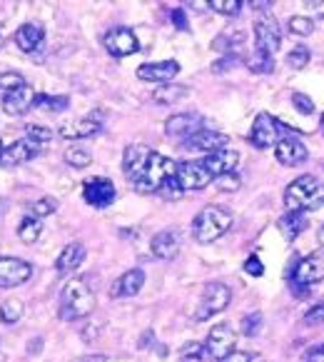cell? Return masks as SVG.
<instances>
[{
	"label": "cell",
	"mask_w": 324,
	"mask_h": 362,
	"mask_svg": "<svg viewBox=\"0 0 324 362\" xmlns=\"http://www.w3.org/2000/svg\"><path fill=\"white\" fill-rule=\"evenodd\" d=\"M175 160L155 153L148 145H128L125 148L123 173L133 185V190L140 192V195L160 192V187L165 185L170 177H175Z\"/></svg>",
	"instance_id": "obj_1"
},
{
	"label": "cell",
	"mask_w": 324,
	"mask_h": 362,
	"mask_svg": "<svg viewBox=\"0 0 324 362\" xmlns=\"http://www.w3.org/2000/svg\"><path fill=\"white\" fill-rule=\"evenodd\" d=\"M95 310V293L88 285V280L83 277H73L63 285L60 290V303H58V315L65 322L73 320H83Z\"/></svg>",
	"instance_id": "obj_2"
},
{
	"label": "cell",
	"mask_w": 324,
	"mask_h": 362,
	"mask_svg": "<svg viewBox=\"0 0 324 362\" xmlns=\"http://www.w3.org/2000/svg\"><path fill=\"white\" fill-rule=\"evenodd\" d=\"M284 205L289 213H312L324 208V182L317 175H299L284 190Z\"/></svg>",
	"instance_id": "obj_3"
},
{
	"label": "cell",
	"mask_w": 324,
	"mask_h": 362,
	"mask_svg": "<svg viewBox=\"0 0 324 362\" xmlns=\"http://www.w3.org/2000/svg\"><path fill=\"white\" fill-rule=\"evenodd\" d=\"M234 218L229 210L220 208V205H205L200 213L192 220V238L200 243V245H210L215 240H220L222 235L229 233Z\"/></svg>",
	"instance_id": "obj_4"
},
{
	"label": "cell",
	"mask_w": 324,
	"mask_h": 362,
	"mask_svg": "<svg viewBox=\"0 0 324 362\" xmlns=\"http://www.w3.org/2000/svg\"><path fill=\"white\" fill-rule=\"evenodd\" d=\"M229 303H232V290H229L227 285L224 283H208L205 285V290H202L200 303H197L195 320L197 322H205V320L224 313Z\"/></svg>",
	"instance_id": "obj_5"
},
{
	"label": "cell",
	"mask_w": 324,
	"mask_h": 362,
	"mask_svg": "<svg viewBox=\"0 0 324 362\" xmlns=\"http://www.w3.org/2000/svg\"><path fill=\"white\" fill-rule=\"evenodd\" d=\"M202 347H205V355H210L215 362H222L224 357L237 350V332L227 322H220L208 332V340L202 342Z\"/></svg>",
	"instance_id": "obj_6"
},
{
	"label": "cell",
	"mask_w": 324,
	"mask_h": 362,
	"mask_svg": "<svg viewBox=\"0 0 324 362\" xmlns=\"http://www.w3.org/2000/svg\"><path fill=\"white\" fill-rule=\"evenodd\" d=\"M215 177L205 170L200 160H187V163H177L175 168V182L182 192H190V190H205V187L212 182Z\"/></svg>",
	"instance_id": "obj_7"
},
{
	"label": "cell",
	"mask_w": 324,
	"mask_h": 362,
	"mask_svg": "<svg viewBox=\"0 0 324 362\" xmlns=\"http://www.w3.org/2000/svg\"><path fill=\"white\" fill-rule=\"evenodd\" d=\"M324 280V252L314 250L309 255H304L302 260H297L292 270V283L302 285V288H312V285Z\"/></svg>",
	"instance_id": "obj_8"
},
{
	"label": "cell",
	"mask_w": 324,
	"mask_h": 362,
	"mask_svg": "<svg viewBox=\"0 0 324 362\" xmlns=\"http://www.w3.org/2000/svg\"><path fill=\"white\" fill-rule=\"evenodd\" d=\"M255 43H257V50L260 53H267V55H275L282 45V30H280V23L265 13L255 21Z\"/></svg>",
	"instance_id": "obj_9"
},
{
	"label": "cell",
	"mask_w": 324,
	"mask_h": 362,
	"mask_svg": "<svg viewBox=\"0 0 324 362\" xmlns=\"http://www.w3.org/2000/svg\"><path fill=\"white\" fill-rule=\"evenodd\" d=\"M32 277V265L23 257H0V290L20 288Z\"/></svg>",
	"instance_id": "obj_10"
},
{
	"label": "cell",
	"mask_w": 324,
	"mask_h": 362,
	"mask_svg": "<svg viewBox=\"0 0 324 362\" xmlns=\"http://www.w3.org/2000/svg\"><path fill=\"white\" fill-rule=\"evenodd\" d=\"M105 43V50L112 55V58H128V55H135L140 50V40L130 28H112V30L105 33L102 37Z\"/></svg>",
	"instance_id": "obj_11"
},
{
	"label": "cell",
	"mask_w": 324,
	"mask_h": 362,
	"mask_svg": "<svg viewBox=\"0 0 324 362\" xmlns=\"http://www.w3.org/2000/svg\"><path fill=\"white\" fill-rule=\"evenodd\" d=\"M280 130H282V125L277 123L270 112H260V115L255 117V123H252L250 143L260 150L272 148V145L280 143Z\"/></svg>",
	"instance_id": "obj_12"
},
{
	"label": "cell",
	"mask_w": 324,
	"mask_h": 362,
	"mask_svg": "<svg viewBox=\"0 0 324 362\" xmlns=\"http://www.w3.org/2000/svg\"><path fill=\"white\" fill-rule=\"evenodd\" d=\"M115 195H117L115 182L110 177H88L83 182V197H85V203L92 205V208H107V205H112Z\"/></svg>",
	"instance_id": "obj_13"
},
{
	"label": "cell",
	"mask_w": 324,
	"mask_h": 362,
	"mask_svg": "<svg viewBox=\"0 0 324 362\" xmlns=\"http://www.w3.org/2000/svg\"><path fill=\"white\" fill-rule=\"evenodd\" d=\"M37 153H40V145H37L35 140H30V138L16 140V143L3 148V153H0V165L18 168V165H23V163H30Z\"/></svg>",
	"instance_id": "obj_14"
},
{
	"label": "cell",
	"mask_w": 324,
	"mask_h": 362,
	"mask_svg": "<svg viewBox=\"0 0 324 362\" xmlns=\"http://www.w3.org/2000/svg\"><path fill=\"white\" fill-rule=\"evenodd\" d=\"M187 150H195V153H217V150L227 148L229 145V138L224 133H217V130H197L195 135H190V138L185 140Z\"/></svg>",
	"instance_id": "obj_15"
},
{
	"label": "cell",
	"mask_w": 324,
	"mask_h": 362,
	"mask_svg": "<svg viewBox=\"0 0 324 362\" xmlns=\"http://www.w3.org/2000/svg\"><path fill=\"white\" fill-rule=\"evenodd\" d=\"M180 73V63L177 60H160V63H145L138 68V78L145 83H160L167 86L172 78H177Z\"/></svg>",
	"instance_id": "obj_16"
},
{
	"label": "cell",
	"mask_w": 324,
	"mask_h": 362,
	"mask_svg": "<svg viewBox=\"0 0 324 362\" xmlns=\"http://www.w3.org/2000/svg\"><path fill=\"white\" fill-rule=\"evenodd\" d=\"M202 165H205V170L210 173L212 177H220V175H227V173H234V168H237L239 163V153L234 148H222L217 150V153H210L205 160H200Z\"/></svg>",
	"instance_id": "obj_17"
},
{
	"label": "cell",
	"mask_w": 324,
	"mask_h": 362,
	"mask_svg": "<svg viewBox=\"0 0 324 362\" xmlns=\"http://www.w3.org/2000/svg\"><path fill=\"white\" fill-rule=\"evenodd\" d=\"M197 130H202V117L197 112H177V115H170L165 120V133L170 138L187 140Z\"/></svg>",
	"instance_id": "obj_18"
},
{
	"label": "cell",
	"mask_w": 324,
	"mask_h": 362,
	"mask_svg": "<svg viewBox=\"0 0 324 362\" xmlns=\"http://www.w3.org/2000/svg\"><path fill=\"white\" fill-rule=\"evenodd\" d=\"M180 233L177 230H162V233H157L152 240H150V252H152L157 260H175L177 252H180Z\"/></svg>",
	"instance_id": "obj_19"
},
{
	"label": "cell",
	"mask_w": 324,
	"mask_h": 362,
	"mask_svg": "<svg viewBox=\"0 0 324 362\" xmlns=\"http://www.w3.org/2000/svg\"><path fill=\"white\" fill-rule=\"evenodd\" d=\"M275 155L282 165L287 168H297L307 160V145L299 138H280V143L275 145Z\"/></svg>",
	"instance_id": "obj_20"
},
{
	"label": "cell",
	"mask_w": 324,
	"mask_h": 362,
	"mask_svg": "<svg viewBox=\"0 0 324 362\" xmlns=\"http://www.w3.org/2000/svg\"><path fill=\"white\" fill-rule=\"evenodd\" d=\"M35 105V90H32L30 86H20L16 88V90H8L3 93V110L8 112V115H25L30 107Z\"/></svg>",
	"instance_id": "obj_21"
},
{
	"label": "cell",
	"mask_w": 324,
	"mask_h": 362,
	"mask_svg": "<svg viewBox=\"0 0 324 362\" xmlns=\"http://www.w3.org/2000/svg\"><path fill=\"white\" fill-rule=\"evenodd\" d=\"M102 130V120L97 115H88V117H80V120H73V123H65L60 128V138L65 140H85L92 138Z\"/></svg>",
	"instance_id": "obj_22"
},
{
	"label": "cell",
	"mask_w": 324,
	"mask_h": 362,
	"mask_svg": "<svg viewBox=\"0 0 324 362\" xmlns=\"http://www.w3.org/2000/svg\"><path fill=\"white\" fill-rule=\"evenodd\" d=\"M143 285H145V272L140 267H133V270L123 272L115 280V285L110 288V298H135L143 290Z\"/></svg>",
	"instance_id": "obj_23"
},
{
	"label": "cell",
	"mask_w": 324,
	"mask_h": 362,
	"mask_svg": "<svg viewBox=\"0 0 324 362\" xmlns=\"http://www.w3.org/2000/svg\"><path fill=\"white\" fill-rule=\"evenodd\" d=\"M45 43V28L40 23H25L16 30V45L23 53H35Z\"/></svg>",
	"instance_id": "obj_24"
},
{
	"label": "cell",
	"mask_w": 324,
	"mask_h": 362,
	"mask_svg": "<svg viewBox=\"0 0 324 362\" xmlns=\"http://www.w3.org/2000/svg\"><path fill=\"white\" fill-rule=\"evenodd\" d=\"M83 260H85V245L75 240V243H68L63 247V252L55 260V270H58V275H70L83 265Z\"/></svg>",
	"instance_id": "obj_25"
},
{
	"label": "cell",
	"mask_w": 324,
	"mask_h": 362,
	"mask_svg": "<svg viewBox=\"0 0 324 362\" xmlns=\"http://www.w3.org/2000/svg\"><path fill=\"white\" fill-rule=\"evenodd\" d=\"M307 225H309V220H307V215L304 213H284L280 220H277V228H280V233L284 235V240H297L299 235L307 230Z\"/></svg>",
	"instance_id": "obj_26"
},
{
	"label": "cell",
	"mask_w": 324,
	"mask_h": 362,
	"mask_svg": "<svg viewBox=\"0 0 324 362\" xmlns=\"http://www.w3.org/2000/svg\"><path fill=\"white\" fill-rule=\"evenodd\" d=\"M187 88L185 86H175V83H167V86H157L152 90V100L157 103V105H172V103L182 100V98L187 95Z\"/></svg>",
	"instance_id": "obj_27"
},
{
	"label": "cell",
	"mask_w": 324,
	"mask_h": 362,
	"mask_svg": "<svg viewBox=\"0 0 324 362\" xmlns=\"http://www.w3.org/2000/svg\"><path fill=\"white\" fill-rule=\"evenodd\" d=\"M23 313H25L23 300H18V298L3 300V305H0V322H6V325H16V322H20Z\"/></svg>",
	"instance_id": "obj_28"
},
{
	"label": "cell",
	"mask_w": 324,
	"mask_h": 362,
	"mask_svg": "<svg viewBox=\"0 0 324 362\" xmlns=\"http://www.w3.org/2000/svg\"><path fill=\"white\" fill-rule=\"evenodd\" d=\"M37 110L45 112H63L70 107V98L68 95H35V105Z\"/></svg>",
	"instance_id": "obj_29"
},
{
	"label": "cell",
	"mask_w": 324,
	"mask_h": 362,
	"mask_svg": "<svg viewBox=\"0 0 324 362\" xmlns=\"http://www.w3.org/2000/svg\"><path fill=\"white\" fill-rule=\"evenodd\" d=\"M40 233H43V223L37 218H32V215L23 218L20 225H18V238H20L23 243H35V240L40 238Z\"/></svg>",
	"instance_id": "obj_30"
},
{
	"label": "cell",
	"mask_w": 324,
	"mask_h": 362,
	"mask_svg": "<svg viewBox=\"0 0 324 362\" xmlns=\"http://www.w3.org/2000/svg\"><path fill=\"white\" fill-rule=\"evenodd\" d=\"M65 163L73 168H88L92 163V155L88 153L85 148H80V145H70L68 150H65Z\"/></svg>",
	"instance_id": "obj_31"
},
{
	"label": "cell",
	"mask_w": 324,
	"mask_h": 362,
	"mask_svg": "<svg viewBox=\"0 0 324 362\" xmlns=\"http://www.w3.org/2000/svg\"><path fill=\"white\" fill-rule=\"evenodd\" d=\"M247 68H250L252 73H272V70H275V58L255 50V53L247 58Z\"/></svg>",
	"instance_id": "obj_32"
},
{
	"label": "cell",
	"mask_w": 324,
	"mask_h": 362,
	"mask_svg": "<svg viewBox=\"0 0 324 362\" xmlns=\"http://www.w3.org/2000/svg\"><path fill=\"white\" fill-rule=\"evenodd\" d=\"M287 28H289V33H294V35L307 37L314 33V21L312 18H304V16H292L287 23Z\"/></svg>",
	"instance_id": "obj_33"
},
{
	"label": "cell",
	"mask_w": 324,
	"mask_h": 362,
	"mask_svg": "<svg viewBox=\"0 0 324 362\" xmlns=\"http://www.w3.org/2000/svg\"><path fill=\"white\" fill-rule=\"evenodd\" d=\"M208 6L220 16H237L242 11V0H210Z\"/></svg>",
	"instance_id": "obj_34"
},
{
	"label": "cell",
	"mask_w": 324,
	"mask_h": 362,
	"mask_svg": "<svg viewBox=\"0 0 324 362\" xmlns=\"http://www.w3.org/2000/svg\"><path fill=\"white\" fill-rule=\"evenodd\" d=\"M55 210H58V200H55V197H40V200H35V203L30 205L32 218H37V220L55 213Z\"/></svg>",
	"instance_id": "obj_35"
},
{
	"label": "cell",
	"mask_w": 324,
	"mask_h": 362,
	"mask_svg": "<svg viewBox=\"0 0 324 362\" xmlns=\"http://www.w3.org/2000/svg\"><path fill=\"white\" fill-rule=\"evenodd\" d=\"M239 330H242V335L247 337H255L257 332L262 330V313H250L242 317V322H239Z\"/></svg>",
	"instance_id": "obj_36"
},
{
	"label": "cell",
	"mask_w": 324,
	"mask_h": 362,
	"mask_svg": "<svg viewBox=\"0 0 324 362\" xmlns=\"http://www.w3.org/2000/svg\"><path fill=\"white\" fill-rule=\"evenodd\" d=\"M309 50H307V45H297V48H292L289 50V55H287V65L289 68H294V70H302L304 65L309 63Z\"/></svg>",
	"instance_id": "obj_37"
},
{
	"label": "cell",
	"mask_w": 324,
	"mask_h": 362,
	"mask_svg": "<svg viewBox=\"0 0 324 362\" xmlns=\"http://www.w3.org/2000/svg\"><path fill=\"white\" fill-rule=\"evenodd\" d=\"M205 360V347L202 342H190L180 350V362H202Z\"/></svg>",
	"instance_id": "obj_38"
},
{
	"label": "cell",
	"mask_w": 324,
	"mask_h": 362,
	"mask_svg": "<svg viewBox=\"0 0 324 362\" xmlns=\"http://www.w3.org/2000/svg\"><path fill=\"white\" fill-rule=\"evenodd\" d=\"M324 322V300L322 303H317V305H312V308L304 313V317H302V325H307V327H314V325H322Z\"/></svg>",
	"instance_id": "obj_39"
},
{
	"label": "cell",
	"mask_w": 324,
	"mask_h": 362,
	"mask_svg": "<svg viewBox=\"0 0 324 362\" xmlns=\"http://www.w3.org/2000/svg\"><path fill=\"white\" fill-rule=\"evenodd\" d=\"M25 86V78L20 73H3L0 75V93L16 90V88Z\"/></svg>",
	"instance_id": "obj_40"
},
{
	"label": "cell",
	"mask_w": 324,
	"mask_h": 362,
	"mask_svg": "<svg viewBox=\"0 0 324 362\" xmlns=\"http://www.w3.org/2000/svg\"><path fill=\"white\" fill-rule=\"evenodd\" d=\"M28 135H30V140H35L37 145H43V143H50L55 133L50 128H43V125H28Z\"/></svg>",
	"instance_id": "obj_41"
},
{
	"label": "cell",
	"mask_w": 324,
	"mask_h": 362,
	"mask_svg": "<svg viewBox=\"0 0 324 362\" xmlns=\"http://www.w3.org/2000/svg\"><path fill=\"white\" fill-rule=\"evenodd\" d=\"M217 180V190H222V192H234V190H239V175H234V173H227V175H220V177H215Z\"/></svg>",
	"instance_id": "obj_42"
},
{
	"label": "cell",
	"mask_w": 324,
	"mask_h": 362,
	"mask_svg": "<svg viewBox=\"0 0 324 362\" xmlns=\"http://www.w3.org/2000/svg\"><path fill=\"white\" fill-rule=\"evenodd\" d=\"M292 103H294V107H297L299 112H304V115H312V112H314V103L309 100V98L304 95V93H294Z\"/></svg>",
	"instance_id": "obj_43"
},
{
	"label": "cell",
	"mask_w": 324,
	"mask_h": 362,
	"mask_svg": "<svg viewBox=\"0 0 324 362\" xmlns=\"http://www.w3.org/2000/svg\"><path fill=\"white\" fill-rule=\"evenodd\" d=\"M245 272H247V275H252V277H262V275H265V265H262V260L257 255H250L245 260Z\"/></svg>",
	"instance_id": "obj_44"
},
{
	"label": "cell",
	"mask_w": 324,
	"mask_h": 362,
	"mask_svg": "<svg viewBox=\"0 0 324 362\" xmlns=\"http://www.w3.org/2000/svg\"><path fill=\"white\" fill-rule=\"evenodd\" d=\"M222 362H260V355H255V352H245V350H234L232 355H227Z\"/></svg>",
	"instance_id": "obj_45"
},
{
	"label": "cell",
	"mask_w": 324,
	"mask_h": 362,
	"mask_svg": "<svg viewBox=\"0 0 324 362\" xmlns=\"http://www.w3.org/2000/svg\"><path fill=\"white\" fill-rule=\"evenodd\" d=\"M302 362H324V342L309 347V350L302 355Z\"/></svg>",
	"instance_id": "obj_46"
},
{
	"label": "cell",
	"mask_w": 324,
	"mask_h": 362,
	"mask_svg": "<svg viewBox=\"0 0 324 362\" xmlns=\"http://www.w3.org/2000/svg\"><path fill=\"white\" fill-rule=\"evenodd\" d=\"M172 21H175V25H177V28L187 30V21H185V13H182V11H172Z\"/></svg>",
	"instance_id": "obj_47"
},
{
	"label": "cell",
	"mask_w": 324,
	"mask_h": 362,
	"mask_svg": "<svg viewBox=\"0 0 324 362\" xmlns=\"http://www.w3.org/2000/svg\"><path fill=\"white\" fill-rule=\"evenodd\" d=\"M75 362H107V355H85V357H78Z\"/></svg>",
	"instance_id": "obj_48"
},
{
	"label": "cell",
	"mask_w": 324,
	"mask_h": 362,
	"mask_svg": "<svg viewBox=\"0 0 324 362\" xmlns=\"http://www.w3.org/2000/svg\"><path fill=\"white\" fill-rule=\"evenodd\" d=\"M317 238H319V245H322V247H324V225H322V228H319Z\"/></svg>",
	"instance_id": "obj_49"
},
{
	"label": "cell",
	"mask_w": 324,
	"mask_h": 362,
	"mask_svg": "<svg viewBox=\"0 0 324 362\" xmlns=\"http://www.w3.org/2000/svg\"><path fill=\"white\" fill-rule=\"evenodd\" d=\"M0 362H6V352L0 350Z\"/></svg>",
	"instance_id": "obj_50"
},
{
	"label": "cell",
	"mask_w": 324,
	"mask_h": 362,
	"mask_svg": "<svg viewBox=\"0 0 324 362\" xmlns=\"http://www.w3.org/2000/svg\"><path fill=\"white\" fill-rule=\"evenodd\" d=\"M319 125H322V133H324V115H322V123H319Z\"/></svg>",
	"instance_id": "obj_51"
},
{
	"label": "cell",
	"mask_w": 324,
	"mask_h": 362,
	"mask_svg": "<svg viewBox=\"0 0 324 362\" xmlns=\"http://www.w3.org/2000/svg\"><path fill=\"white\" fill-rule=\"evenodd\" d=\"M0 153H3V140H0Z\"/></svg>",
	"instance_id": "obj_52"
},
{
	"label": "cell",
	"mask_w": 324,
	"mask_h": 362,
	"mask_svg": "<svg viewBox=\"0 0 324 362\" xmlns=\"http://www.w3.org/2000/svg\"><path fill=\"white\" fill-rule=\"evenodd\" d=\"M0 43H3V37H0Z\"/></svg>",
	"instance_id": "obj_53"
}]
</instances>
